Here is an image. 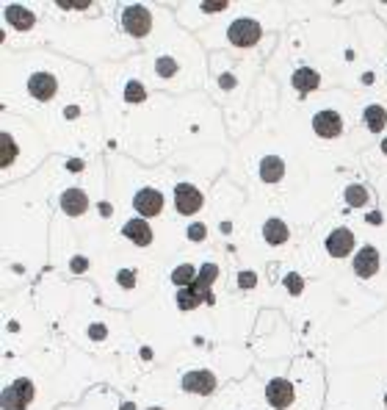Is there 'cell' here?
<instances>
[{
	"instance_id": "cell-1",
	"label": "cell",
	"mask_w": 387,
	"mask_h": 410,
	"mask_svg": "<svg viewBox=\"0 0 387 410\" xmlns=\"http://www.w3.org/2000/svg\"><path fill=\"white\" fill-rule=\"evenodd\" d=\"M174 208L180 211V214H197L199 208H202V194H199V189L197 186H191V183H177L174 186Z\"/></svg>"
},
{
	"instance_id": "cell-2",
	"label": "cell",
	"mask_w": 387,
	"mask_h": 410,
	"mask_svg": "<svg viewBox=\"0 0 387 410\" xmlns=\"http://www.w3.org/2000/svg\"><path fill=\"white\" fill-rule=\"evenodd\" d=\"M354 247H357V236H354L349 228H335V230L326 236V249H329L332 258H346Z\"/></svg>"
},
{
	"instance_id": "cell-3",
	"label": "cell",
	"mask_w": 387,
	"mask_h": 410,
	"mask_svg": "<svg viewBox=\"0 0 387 410\" xmlns=\"http://www.w3.org/2000/svg\"><path fill=\"white\" fill-rule=\"evenodd\" d=\"M133 208L142 214V217H160V211H163V194H160V189H142L139 194H136V200H133Z\"/></svg>"
},
{
	"instance_id": "cell-4",
	"label": "cell",
	"mask_w": 387,
	"mask_h": 410,
	"mask_svg": "<svg viewBox=\"0 0 387 410\" xmlns=\"http://www.w3.org/2000/svg\"><path fill=\"white\" fill-rule=\"evenodd\" d=\"M377 269H379V252H377V247H365V249L354 258V272H357L360 277H371Z\"/></svg>"
},
{
	"instance_id": "cell-5",
	"label": "cell",
	"mask_w": 387,
	"mask_h": 410,
	"mask_svg": "<svg viewBox=\"0 0 387 410\" xmlns=\"http://www.w3.org/2000/svg\"><path fill=\"white\" fill-rule=\"evenodd\" d=\"M263 236L268 239V244L271 247H280L288 242V236H291V230H288V225L285 222H280V219H268L266 225H263Z\"/></svg>"
},
{
	"instance_id": "cell-6",
	"label": "cell",
	"mask_w": 387,
	"mask_h": 410,
	"mask_svg": "<svg viewBox=\"0 0 387 410\" xmlns=\"http://www.w3.org/2000/svg\"><path fill=\"white\" fill-rule=\"evenodd\" d=\"M125 236H128L130 242H136L139 247H147L153 242V230H150L144 222H139V219H133V222L125 225Z\"/></svg>"
},
{
	"instance_id": "cell-7",
	"label": "cell",
	"mask_w": 387,
	"mask_h": 410,
	"mask_svg": "<svg viewBox=\"0 0 387 410\" xmlns=\"http://www.w3.org/2000/svg\"><path fill=\"white\" fill-rule=\"evenodd\" d=\"M382 150H385V156H387V142H385V145H382Z\"/></svg>"
}]
</instances>
